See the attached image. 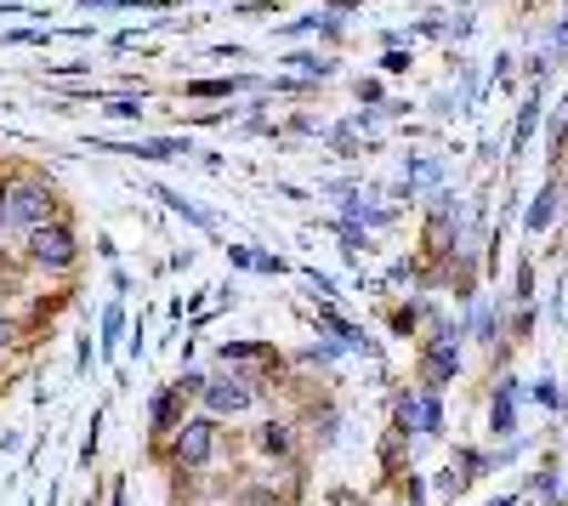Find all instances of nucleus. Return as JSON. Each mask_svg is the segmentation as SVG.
<instances>
[{"label":"nucleus","instance_id":"obj_1","mask_svg":"<svg viewBox=\"0 0 568 506\" xmlns=\"http://www.w3.org/2000/svg\"><path fill=\"white\" fill-rule=\"evenodd\" d=\"M160 455H165V467H171V478H187V473H205L216 455H222V422H211V416H187L165 444H160Z\"/></svg>","mask_w":568,"mask_h":506},{"label":"nucleus","instance_id":"obj_2","mask_svg":"<svg viewBox=\"0 0 568 506\" xmlns=\"http://www.w3.org/2000/svg\"><path fill=\"white\" fill-rule=\"evenodd\" d=\"M0 194H7V234H29V227H40V222H58V194L40 171L7 176Z\"/></svg>","mask_w":568,"mask_h":506},{"label":"nucleus","instance_id":"obj_3","mask_svg":"<svg viewBox=\"0 0 568 506\" xmlns=\"http://www.w3.org/2000/svg\"><path fill=\"white\" fill-rule=\"evenodd\" d=\"M23 262L34 273H69L80 262V240H74V227L58 216V222H40L23 234Z\"/></svg>","mask_w":568,"mask_h":506},{"label":"nucleus","instance_id":"obj_4","mask_svg":"<svg viewBox=\"0 0 568 506\" xmlns=\"http://www.w3.org/2000/svg\"><path fill=\"white\" fill-rule=\"evenodd\" d=\"M216 371H233V376H245L251 387L267 393V382L284 371V358L273 342H256V336H240V342H222L216 347Z\"/></svg>","mask_w":568,"mask_h":506},{"label":"nucleus","instance_id":"obj_5","mask_svg":"<svg viewBox=\"0 0 568 506\" xmlns=\"http://www.w3.org/2000/svg\"><path fill=\"white\" fill-rule=\"evenodd\" d=\"M262 398H267L262 387H251L245 376L216 371V364H211V382H205V393H200V416H211V422H233V416H251Z\"/></svg>","mask_w":568,"mask_h":506},{"label":"nucleus","instance_id":"obj_6","mask_svg":"<svg viewBox=\"0 0 568 506\" xmlns=\"http://www.w3.org/2000/svg\"><path fill=\"white\" fill-rule=\"evenodd\" d=\"M393 427L404 438H444V398L433 387H398L393 393Z\"/></svg>","mask_w":568,"mask_h":506},{"label":"nucleus","instance_id":"obj_7","mask_svg":"<svg viewBox=\"0 0 568 506\" xmlns=\"http://www.w3.org/2000/svg\"><path fill=\"white\" fill-rule=\"evenodd\" d=\"M302 427L296 422H284V416H273V422H256L251 427V455L262 467H284V473H302Z\"/></svg>","mask_w":568,"mask_h":506},{"label":"nucleus","instance_id":"obj_8","mask_svg":"<svg viewBox=\"0 0 568 506\" xmlns=\"http://www.w3.org/2000/svg\"><path fill=\"white\" fill-rule=\"evenodd\" d=\"M302 438L313 444V449H336L342 444V433H347V409L329 398V393H318V398H307V409H302Z\"/></svg>","mask_w":568,"mask_h":506},{"label":"nucleus","instance_id":"obj_9","mask_svg":"<svg viewBox=\"0 0 568 506\" xmlns=\"http://www.w3.org/2000/svg\"><path fill=\"white\" fill-rule=\"evenodd\" d=\"M187 409H194V398H187L176 382L154 387V398H149V438H154V444H165V438L187 422Z\"/></svg>","mask_w":568,"mask_h":506},{"label":"nucleus","instance_id":"obj_10","mask_svg":"<svg viewBox=\"0 0 568 506\" xmlns=\"http://www.w3.org/2000/svg\"><path fill=\"white\" fill-rule=\"evenodd\" d=\"M149 194H154L160 205H171V211H176V216H182L187 227H200V234H205V240H222V222H216V216H211V211H205L200 200H187V194H176V189H165V182H149Z\"/></svg>","mask_w":568,"mask_h":506},{"label":"nucleus","instance_id":"obj_11","mask_svg":"<svg viewBox=\"0 0 568 506\" xmlns=\"http://www.w3.org/2000/svg\"><path fill=\"white\" fill-rule=\"evenodd\" d=\"M438 182H444V160H433V154H415V160H404L398 200H415V194H426V189H438Z\"/></svg>","mask_w":568,"mask_h":506},{"label":"nucleus","instance_id":"obj_12","mask_svg":"<svg viewBox=\"0 0 568 506\" xmlns=\"http://www.w3.org/2000/svg\"><path fill=\"white\" fill-rule=\"evenodd\" d=\"M517 376H500V387H495V398H489V427H495V438H517Z\"/></svg>","mask_w":568,"mask_h":506},{"label":"nucleus","instance_id":"obj_13","mask_svg":"<svg viewBox=\"0 0 568 506\" xmlns=\"http://www.w3.org/2000/svg\"><path fill=\"white\" fill-rule=\"evenodd\" d=\"M125 331H131V318H125V296H114V302L103 307V318H98V353L125 347Z\"/></svg>","mask_w":568,"mask_h":506},{"label":"nucleus","instance_id":"obj_14","mask_svg":"<svg viewBox=\"0 0 568 506\" xmlns=\"http://www.w3.org/2000/svg\"><path fill=\"white\" fill-rule=\"evenodd\" d=\"M342 358H347V347H342V342H324V336H318L313 347H302V353H296V371H336Z\"/></svg>","mask_w":568,"mask_h":506},{"label":"nucleus","instance_id":"obj_15","mask_svg":"<svg viewBox=\"0 0 568 506\" xmlns=\"http://www.w3.org/2000/svg\"><path fill=\"white\" fill-rule=\"evenodd\" d=\"M557 200H562V194H557V182H546V189L529 200V216H524V227H529V234H546V227L557 222Z\"/></svg>","mask_w":568,"mask_h":506},{"label":"nucleus","instance_id":"obj_16","mask_svg":"<svg viewBox=\"0 0 568 506\" xmlns=\"http://www.w3.org/2000/svg\"><path fill=\"white\" fill-rule=\"evenodd\" d=\"M245 85H251L245 74H227V80L216 74V80H187L182 91H187V98H233V91H245Z\"/></svg>","mask_w":568,"mask_h":506},{"label":"nucleus","instance_id":"obj_17","mask_svg":"<svg viewBox=\"0 0 568 506\" xmlns=\"http://www.w3.org/2000/svg\"><path fill=\"white\" fill-rule=\"evenodd\" d=\"M535 120H540V91H529V103H524V114H517V131H511V160L529 149V136H535Z\"/></svg>","mask_w":568,"mask_h":506},{"label":"nucleus","instance_id":"obj_18","mask_svg":"<svg viewBox=\"0 0 568 506\" xmlns=\"http://www.w3.org/2000/svg\"><path fill=\"white\" fill-rule=\"evenodd\" d=\"M324 143L336 149V154H347V160H353V154L364 149V136H358V125H353V120H342V125H329V131H324Z\"/></svg>","mask_w":568,"mask_h":506},{"label":"nucleus","instance_id":"obj_19","mask_svg":"<svg viewBox=\"0 0 568 506\" xmlns=\"http://www.w3.org/2000/svg\"><path fill=\"white\" fill-rule=\"evenodd\" d=\"M404 455H409V438L393 427V433L382 438V473H387V478H393V473H404Z\"/></svg>","mask_w":568,"mask_h":506},{"label":"nucleus","instance_id":"obj_20","mask_svg":"<svg viewBox=\"0 0 568 506\" xmlns=\"http://www.w3.org/2000/svg\"><path fill=\"white\" fill-rule=\"evenodd\" d=\"M98 449H103V409H91V427H85V438H80V467L98 462Z\"/></svg>","mask_w":568,"mask_h":506},{"label":"nucleus","instance_id":"obj_21","mask_svg":"<svg viewBox=\"0 0 568 506\" xmlns=\"http://www.w3.org/2000/svg\"><path fill=\"white\" fill-rule=\"evenodd\" d=\"M240 302H245V296H240V285H233V280H222V285L211 291V302H205V313H222V307L233 313V307H240ZM205 313H200V318H205Z\"/></svg>","mask_w":568,"mask_h":506},{"label":"nucleus","instance_id":"obj_22","mask_svg":"<svg viewBox=\"0 0 568 506\" xmlns=\"http://www.w3.org/2000/svg\"><path fill=\"white\" fill-rule=\"evenodd\" d=\"M18 342H23V325L12 313H0V364H7L12 353H18Z\"/></svg>","mask_w":568,"mask_h":506},{"label":"nucleus","instance_id":"obj_23","mask_svg":"<svg viewBox=\"0 0 568 506\" xmlns=\"http://www.w3.org/2000/svg\"><path fill=\"white\" fill-rule=\"evenodd\" d=\"M120 353H125V364H142V353H149V331H142V318L125 331V347Z\"/></svg>","mask_w":568,"mask_h":506},{"label":"nucleus","instance_id":"obj_24","mask_svg":"<svg viewBox=\"0 0 568 506\" xmlns=\"http://www.w3.org/2000/svg\"><path fill=\"white\" fill-rule=\"evenodd\" d=\"M529 398H535L540 409H562V393H557V382H551V376H540V382L529 387Z\"/></svg>","mask_w":568,"mask_h":506},{"label":"nucleus","instance_id":"obj_25","mask_svg":"<svg viewBox=\"0 0 568 506\" xmlns=\"http://www.w3.org/2000/svg\"><path fill=\"white\" fill-rule=\"evenodd\" d=\"M529 489H535V495H540V500H546V506H551V500H557V467H551V462H546V467H540V473H535V478H529Z\"/></svg>","mask_w":568,"mask_h":506},{"label":"nucleus","instance_id":"obj_26","mask_svg":"<svg viewBox=\"0 0 568 506\" xmlns=\"http://www.w3.org/2000/svg\"><path fill=\"white\" fill-rule=\"evenodd\" d=\"M98 371V347H91V336H80L74 342V376H91Z\"/></svg>","mask_w":568,"mask_h":506},{"label":"nucleus","instance_id":"obj_27","mask_svg":"<svg viewBox=\"0 0 568 506\" xmlns=\"http://www.w3.org/2000/svg\"><path fill=\"white\" fill-rule=\"evenodd\" d=\"M256 273H267V280H278V273H291V262H284V256H273V251H262L256 245V262H251Z\"/></svg>","mask_w":568,"mask_h":506},{"label":"nucleus","instance_id":"obj_28","mask_svg":"<svg viewBox=\"0 0 568 506\" xmlns=\"http://www.w3.org/2000/svg\"><path fill=\"white\" fill-rule=\"evenodd\" d=\"M546 63H568V12H562V23L551 29V58Z\"/></svg>","mask_w":568,"mask_h":506},{"label":"nucleus","instance_id":"obj_29","mask_svg":"<svg viewBox=\"0 0 568 506\" xmlns=\"http://www.w3.org/2000/svg\"><path fill=\"white\" fill-rule=\"evenodd\" d=\"M109 114H120V120H142V98H109Z\"/></svg>","mask_w":568,"mask_h":506},{"label":"nucleus","instance_id":"obj_30","mask_svg":"<svg viewBox=\"0 0 568 506\" xmlns=\"http://www.w3.org/2000/svg\"><path fill=\"white\" fill-rule=\"evenodd\" d=\"M251 262H256V245H227V267L251 273Z\"/></svg>","mask_w":568,"mask_h":506},{"label":"nucleus","instance_id":"obj_31","mask_svg":"<svg viewBox=\"0 0 568 506\" xmlns=\"http://www.w3.org/2000/svg\"><path fill=\"white\" fill-rule=\"evenodd\" d=\"M353 91H358V103H382V80H358Z\"/></svg>","mask_w":568,"mask_h":506},{"label":"nucleus","instance_id":"obj_32","mask_svg":"<svg viewBox=\"0 0 568 506\" xmlns=\"http://www.w3.org/2000/svg\"><path fill=\"white\" fill-rule=\"evenodd\" d=\"M109 285H114V296H131V273L114 267V273H109Z\"/></svg>","mask_w":568,"mask_h":506},{"label":"nucleus","instance_id":"obj_33","mask_svg":"<svg viewBox=\"0 0 568 506\" xmlns=\"http://www.w3.org/2000/svg\"><path fill=\"white\" fill-rule=\"evenodd\" d=\"M165 267H171V273H187V267H194V251H176Z\"/></svg>","mask_w":568,"mask_h":506},{"label":"nucleus","instance_id":"obj_34","mask_svg":"<svg viewBox=\"0 0 568 506\" xmlns=\"http://www.w3.org/2000/svg\"><path fill=\"white\" fill-rule=\"evenodd\" d=\"M80 12H103V7H120V0H74Z\"/></svg>","mask_w":568,"mask_h":506},{"label":"nucleus","instance_id":"obj_35","mask_svg":"<svg viewBox=\"0 0 568 506\" xmlns=\"http://www.w3.org/2000/svg\"><path fill=\"white\" fill-rule=\"evenodd\" d=\"M0 240H7V194H0Z\"/></svg>","mask_w":568,"mask_h":506}]
</instances>
